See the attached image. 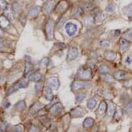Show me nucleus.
<instances>
[{"instance_id": "nucleus-47", "label": "nucleus", "mask_w": 132, "mask_h": 132, "mask_svg": "<svg viewBox=\"0 0 132 132\" xmlns=\"http://www.w3.org/2000/svg\"><path fill=\"white\" fill-rule=\"evenodd\" d=\"M93 6L92 4H87L85 6V9L87 10V11H90L91 9H93Z\"/></svg>"}, {"instance_id": "nucleus-19", "label": "nucleus", "mask_w": 132, "mask_h": 132, "mask_svg": "<svg viewBox=\"0 0 132 132\" xmlns=\"http://www.w3.org/2000/svg\"><path fill=\"white\" fill-rule=\"evenodd\" d=\"M104 56L107 60L113 61L116 58V53L111 51H107L106 52H104Z\"/></svg>"}, {"instance_id": "nucleus-46", "label": "nucleus", "mask_w": 132, "mask_h": 132, "mask_svg": "<svg viewBox=\"0 0 132 132\" xmlns=\"http://www.w3.org/2000/svg\"><path fill=\"white\" fill-rule=\"evenodd\" d=\"M42 122H44V123H43L44 125L45 126H46V124L48 125H50V119L49 118H44L43 120H41Z\"/></svg>"}, {"instance_id": "nucleus-11", "label": "nucleus", "mask_w": 132, "mask_h": 132, "mask_svg": "<svg viewBox=\"0 0 132 132\" xmlns=\"http://www.w3.org/2000/svg\"><path fill=\"white\" fill-rule=\"evenodd\" d=\"M33 71V65L30 61H26L25 63V69H24V77L27 78L30 76L31 73Z\"/></svg>"}, {"instance_id": "nucleus-43", "label": "nucleus", "mask_w": 132, "mask_h": 132, "mask_svg": "<svg viewBox=\"0 0 132 132\" xmlns=\"http://www.w3.org/2000/svg\"><path fill=\"white\" fill-rule=\"evenodd\" d=\"M125 110L127 113H132V102H129L127 104V106H125Z\"/></svg>"}, {"instance_id": "nucleus-5", "label": "nucleus", "mask_w": 132, "mask_h": 132, "mask_svg": "<svg viewBox=\"0 0 132 132\" xmlns=\"http://www.w3.org/2000/svg\"><path fill=\"white\" fill-rule=\"evenodd\" d=\"M65 30L67 31V33L68 34L69 36L70 37H72L77 32V30H78V26L77 25L72 22H69L67 24H66V26H65Z\"/></svg>"}, {"instance_id": "nucleus-53", "label": "nucleus", "mask_w": 132, "mask_h": 132, "mask_svg": "<svg viewBox=\"0 0 132 132\" xmlns=\"http://www.w3.org/2000/svg\"><path fill=\"white\" fill-rule=\"evenodd\" d=\"M96 1H98V2H99V1H101V0H96Z\"/></svg>"}, {"instance_id": "nucleus-29", "label": "nucleus", "mask_w": 132, "mask_h": 132, "mask_svg": "<svg viewBox=\"0 0 132 132\" xmlns=\"http://www.w3.org/2000/svg\"><path fill=\"white\" fill-rule=\"evenodd\" d=\"M83 14V10L81 7H78L76 9V11H74L73 14V18H80L81 17Z\"/></svg>"}, {"instance_id": "nucleus-25", "label": "nucleus", "mask_w": 132, "mask_h": 132, "mask_svg": "<svg viewBox=\"0 0 132 132\" xmlns=\"http://www.w3.org/2000/svg\"><path fill=\"white\" fill-rule=\"evenodd\" d=\"M129 44L127 40H126L125 39H120V48L122 51H125L127 49V48L129 46Z\"/></svg>"}, {"instance_id": "nucleus-28", "label": "nucleus", "mask_w": 132, "mask_h": 132, "mask_svg": "<svg viewBox=\"0 0 132 132\" xmlns=\"http://www.w3.org/2000/svg\"><path fill=\"white\" fill-rule=\"evenodd\" d=\"M122 11L125 13L126 15H132V4H130L124 7Z\"/></svg>"}, {"instance_id": "nucleus-15", "label": "nucleus", "mask_w": 132, "mask_h": 132, "mask_svg": "<svg viewBox=\"0 0 132 132\" xmlns=\"http://www.w3.org/2000/svg\"><path fill=\"white\" fill-rule=\"evenodd\" d=\"M42 107H44V105L39 102H35L30 109V113L31 115L35 114V113H37L39 110H40Z\"/></svg>"}, {"instance_id": "nucleus-51", "label": "nucleus", "mask_w": 132, "mask_h": 132, "mask_svg": "<svg viewBox=\"0 0 132 132\" xmlns=\"http://www.w3.org/2000/svg\"><path fill=\"white\" fill-rule=\"evenodd\" d=\"M127 64H132V60H129V59L128 58L127 60H126V62H125Z\"/></svg>"}, {"instance_id": "nucleus-31", "label": "nucleus", "mask_w": 132, "mask_h": 132, "mask_svg": "<svg viewBox=\"0 0 132 132\" xmlns=\"http://www.w3.org/2000/svg\"><path fill=\"white\" fill-rule=\"evenodd\" d=\"M104 19V15L102 14V12H98V13H96V15L94 17V22L95 23H97V22H99L100 21H102V20Z\"/></svg>"}, {"instance_id": "nucleus-38", "label": "nucleus", "mask_w": 132, "mask_h": 132, "mask_svg": "<svg viewBox=\"0 0 132 132\" xmlns=\"http://www.w3.org/2000/svg\"><path fill=\"white\" fill-rule=\"evenodd\" d=\"M85 97H86V95L85 94L80 93V94H78V95H76V100L77 102H81V101H82V100L85 99Z\"/></svg>"}, {"instance_id": "nucleus-30", "label": "nucleus", "mask_w": 132, "mask_h": 132, "mask_svg": "<svg viewBox=\"0 0 132 132\" xmlns=\"http://www.w3.org/2000/svg\"><path fill=\"white\" fill-rule=\"evenodd\" d=\"M94 22V18L93 17H87L84 20V24L86 26H89L92 25Z\"/></svg>"}, {"instance_id": "nucleus-52", "label": "nucleus", "mask_w": 132, "mask_h": 132, "mask_svg": "<svg viewBox=\"0 0 132 132\" xmlns=\"http://www.w3.org/2000/svg\"><path fill=\"white\" fill-rule=\"evenodd\" d=\"M2 46H3V44L1 42H0V48H2Z\"/></svg>"}, {"instance_id": "nucleus-36", "label": "nucleus", "mask_w": 132, "mask_h": 132, "mask_svg": "<svg viewBox=\"0 0 132 132\" xmlns=\"http://www.w3.org/2000/svg\"><path fill=\"white\" fill-rule=\"evenodd\" d=\"M104 80L106 82L111 83V82H113L114 81V78L111 75H110V74L106 73L104 75Z\"/></svg>"}, {"instance_id": "nucleus-8", "label": "nucleus", "mask_w": 132, "mask_h": 132, "mask_svg": "<svg viewBox=\"0 0 132 132\" xmlns=\"http://www.w3.org/2000/svg\"><path fill=\"white\" fill-rule=\"evenodd\" d=\"M69 7V4L67 1L63 0L59 2V4L57 5V6L55 7V11L57 13H64L65 11H67V9Z\"/></svg>"}, {"instance_id": "nucleus-45", "label": "nucleus", "mask_w": 132, "mask_h": 132, "mask_svg": "<svg viewBox=\"0 0 132 132\" xmlns=\"http://www.w3.org/2000/svg\"><path fill=\"white\" fill-rule=\"evenodd\" d=\"M28 132H40V131H39V129L37 127L32 126V127L30 128V129L28 130Z\"/></svg>"}, {"instance_id": "nucleus-37", "label": "nucleus", "mask_w": 132, "mask_h": 132, "mask_svg": "<svg viewBox=\"0 0 132 132\" xmlns=\"http://www.w3.org/2000/svg\"><path fill=\"white\" fill-rule=\"evenodd\" d=\"M12 9L15 13H19L20 11V5L18 2H15L12 6Z\"/></svg>"}, {"instance_id": "nucleus-50", "label": "nucleus", "mask_w": 132, "mask_h": 132, "mask_svg": "<svg viewBox=\"0 0 132 132\" xmlns=\"http://www.w3.org/2000/svg\"><path fill=\"white\" fill-rule=\"evenodd\" d=\"M10 105H11V103H10V102H6L4 104V107L5 108H9V106H10Z\"/></svg>"}, {"instance_id": "nucleus-6", "label": "nucleus", "mask_w": 132, "mask_h": 132, "mask_svg": "<svg viewBox=\"0 0 132 132\" xmlns=\"http://www.w3.org/2000/svg\"><path fill=\"white\" fill-rule=\"evenodd\" d=\"M55 8V1L54 0H49L47 2L45 3L42 8V12L44 15H47L50 14L51 12Z\"/></svg>"}, {"instance_id": "nucleus-21", "label": "nucleus", "mask_w": 132, "mask_h": 132, "mask_svg": "<svg viewBox=\"0 0 132 132\" xmlns=\"http://www.w3.org/2000/svg\"><path fill=\"white\" fill-rule=\"evenodd\" d=\"M126 76H127V73L124 71H118L114 73V78L118 80H124Z\"/></svg>"}, {"instance_id": "nucleus-42", "label": "nucleus", "mask_w": 132, "mask_h": 132, "mask_svg": "<svg viewBox=\"0 0 132 132\" xmlns=\"http://www.w3.org/2000/svg\"><path fill=\"white\" fill-rule=\"evenodd\" d=\"M19 86H20V89H24L28 86V82L26 81H21L19 83Z\"/></svg>"}, {"instance_id": "nucleus-13", "label": "nucleus", "mask_w": 132, "mask_h": 132, "mask_svg": "<svg viewBox=\"0 0 132 132\" xmlns=\"http://www.w3.org/2000/svg\"><path fill=\"white\" fill-rule=\"evenodd\" d=\"M10 26V20L5 15H0V27L2 28H7Z\"/></svg>"}, {"instance_id": "nucleus-9", "label": "nucleus", "mask_w": 132, "mask_h": 132, "mask_svg": "<svg viewBox=\"0 0 132 132\" xmlns=\"http://www.w3.org/2000/svg\"><path fill=\"white\" fill-rule=\"evenodd\" d=\"M47 83L49 87L54 89H57L60 87V80L56 77H51L48 78Z\"/></svg>"}, {"instance_id": "nucleus-33", "label": "nucleus", "mask_w": 132, "mask_h": 132, "mask_svg": "<svg viewBox=\"0 0 132 132\" xmlns=\"http://www.w3.org/2000/svg\"><path fill=\"white\" fill-rule=\"evenodd\" d=\"M48 64H49V59L45 57L42 60L41 63H40V67L42 68H45L48 65Z\"/></svg>"}, {"instance_id": "nucleus-27", "label": "nucleus", "mask_w": 132, "mask_h": 132, "mask_svg": "<svg viewBox=\"0 0 132 132\" xmlns=\"http://www.w3.org/2000/svg\"><path fill=\"white\" fill-rule=\"evenodd\" d=\"M25 107H26V102H25L24 100H20L15 104V108L17 109L18 111H20L24 110Z\"/></svg>"}, {"instance_id": "nucleus-23", "label": "nucleus", "mask_w": 132, "mask_h": 132, "mask_svg": "<svg viewBox=\"0 0 132 132\" xmlns=\"http://www.w3.org/2000/svg\"><path fill=\"white\" fill-rule=\"evenodd\" d=\"M42 79V75L39 72L37 71L35 72L34 73H32L30 77V80L33 82H39Z\"/></svg>"}, {"instance_id": "nucleus-2", "label": "nucleus", "mask_w": 132, "mask_h": 132, "mask_svg": "<svg viewBox=\"0 0 132 132\" xmlns=\"http://www.w3.org/2000/svg\"><path fill=\"white\" fill-rule=\"evenodd\" d=\"M91 87L90 82H83V81H75L71 85V89L73 91H78L80 89H89Z\"/></svg>"}, {"instance_id": "nucleus-1", "label": "nucleus", "mask_w": 132, "mask_h": 132, "mask_svg": "<svg viewBox=\"0 0 132 132\" xmlns=\"http://www.w3.org/2000/svg\"><path fill=\"white\" fill-rule=\"evenodd\" d=\"M53 28H54V23H53V20L50 19L47 22L45 26L46 36L48 40H52L54 38Z\"/></svg>"}, {"instance_id": "nucleus-10", "label": "nucleus", "mask_w": 132, "mask_h": 132, "mask_svg": "<svg viewBox=\"0 0 132 132\" xmlns=\"http://www.w3.org/2000/svg\"><path fill=\"white\" fill-rule=\"evenodd\" d=\"M63 110V106L60 102H57L56 104H55L53 106L51 107L49 109L50 112L53 115H58L60 114L62 111Z\"/></svg>"}, {"instance_id": "nucleus-48", "label": "nucleus", "mask_w": 132, "mask_h": 132, "mask_svg": "<svg viewBox=\"0 0 132 132\" xmlns=\"http://www.w3.org/2000/svg\"><path fill=\"white\" fill-rule=\"evenodd\" d=\"M126 33H127V35H128V36H132V28L129 29V30L126 32Z\"/></svg>"}, {"instance_id": "nucleus-24", "label": "nucleus", "mask_w": 132, "mask_h": 132, "mask_svg": "<svg viewBox=\"0 0 132 132\" xmlns=\"http://www.w3.org/2000/svg\"><path fill=\"white\" fill-rule=\"evenodd\" d=\"M122 115H123V113H122V109H116V111H115L114 113V120L116 121H119L122 117Z\"/></svg>"}, {"instance_id": "nucleus-17", "label": "nucleus", "mask_w": 132, "mask_h": 132, "mask_svg": "<svg viewBox=\"0 0 132 132\" xmlns=\"http://www.w3.org/2000/svg\"><path fill=\"white\" fill-rule=\"evenodd\" d=\"M116 109V106L114 103H113L112 102H111L109 105L107 106V109H106V113L109 116H112L115 113Z\"/></svg>"}, {"instance_id": "nucleus-32", "label": "nucleus", "mask_w": 132, "mask_h": 132, "mask_svg": "<svg viewBox=\"0 0 132 132\" xmlns=\"http://www.w3.org/2000/svg\"><path fill=\"white\" fill-rule=\"evenodd\" d=\"M24 131V126L22 125H18L15 126L12 129V132H23Z\"/></svg>"}, {"instance_id": "nucleus-44", "label": "nucleus", "mask_w": 132, "mask_h": 132, "mask_svg": "<svg viewBox=\"0 0 132 132\" xmlns=\"http://www.w3.org/2000/svg\"><path fill=\"white\" fill-rule=\"evenodd\" d=\"M125 87H132V79L127 80L125 83H124Z\"/></svg>"}, {"instance_id": "nucleus-41", "label": "nucleus", "mask_w": 132, "mask_h": 132, "mask_svg": "<svg viewBox=\"0 0 132 132\" xmlns=\"http://www.w3.org/2000/svg\"><path fill=\"white\" fill-rule=\"evenodd\" d=\"M7 2L6 0H0V9L2 10H4L7 7Z\"/></svg>"}, {"instance_id": "nucleus-12", "label": "nucleus", "mask_w": 132, "mask_h": 132, "mask_svg": "<svg viewBox=\"0 0 132 132\" xmlns=\"http://www.w3.org/2000/svg\"><path fill=\"white\" fill-rule=\"evenodd\" d=\"M107 105L104 101H102L99 104V106L97 109V116H103L106 111Z\"/></svg>"}, {"instance_id": "nucleus-16", "label": "nucleus", "mask_w": 132, "mask_h": 132, "mask_svg": "<svg viewBox=\"0 0 132 132\" xmlns=\"http://www.w3.org/2000/svg\"><path fill=\"white\" fill-rule=\"evenodd\" d=\"M4 15L9 20H13L14 19V15H13V9L9 6H7V7L4 10Z\"/></svg>"}, {"instance_id": "nucleus-35", "label": "nucleus", "mask_w": 132, "mask_h": 132, "mask_svg": "<svg viewBox=\"0 0 132 132\" xmlns=\"http://www.w3.org/2000/svg\"><path fill=\"white\" fill-rule=\"evenodd\" d=\"M8 127V123L6 122L3 121L0 122V132H5Z\"/></svg>"}, {"instance_id": "nucleus-26", "label": "nucleus", "mask_w": 132, "mask_h": 132, "mask_svg": "<svg viewBox=\"0 0 132 132\" xmlns=\"http://www.w3.org/2000/svg\"><path fill=\"white\" fill-rule=\"evenodd\" d=\"M96 105H97V101L93 98H91L87 101V106L90 109H93L96 106Z\"/></svg>"}, {"instance_id": "nucleus-49", "label": "nucleus", "mask_w": 132, "mask_h": 132, "mask_svg": "<svg viewBox=\"0 0 132 132\" xmlns=\"http://www.w3.org/2000/svg\"><path fill=\"white\" fill-rule=\"evenodd\" d=\"M4 37V31H3L2 28L0 27V38Z\"/></svg>"}, {"instance_id": "nucleus-40", "label": "nucleus", "mask_w": 132, "mask_h": 132, "mask_svg": "<svg viewBox=\"0 0 132 132\" xmlns=\"http://www.w3.org/2000/svg\"><path fill=\"white\" fill-rule=\"evenodd\" d=\"M116 7L113 4H109L106 7V11H107L108 13H113Z\"/></svg>"}, {"instance_id": "nucleus-4", "label": "nucleus", "mask_w": 132, "mask_h": 132, "mask_svg": "<svg viewBox=\"0 0 132 132\" xmlns=\"http://www.w3.org/2000/svg\"><path fill=\"white\" fill-rule=\"evenodd\" d=\"M85 115V112L84 109L81 106H76L75 108L72 109L70 111V116L72 118H82Z\"/></svg>"}, {"instance_id": "nucleus-39", "label": "nucleus", "mask_w": 132, "mask_h": 132, "mask_svg": "<svg viewBox=\"0 0 132 132\" xmlns=\"http://www.w3.org/2000/svg\"><path fill=\"white\" fill-rule=\"evenodd\" d=\"M99 71H100V73H103V74H106L107 72L109 71V69L106 66H104L102 65L101 66L100 68H99Z\"/></svg>"}, {"instance_id": "nucleus-7", "label": "nucleus", "mask_w": 132, "mask_h": 132, "mask_svg": "<svg viewBox=\"0 0 132 132\" xmlns=\"http://www.w3.org/2000/svg\"><path fill=\"white\" fill-rule=\"evenodd\" d=\"M78 56V50L76 47H71L69 50L68 51L67 57V60L68 62H71L74 60H76Z\"/></svg>"}, {"instance_id": "nucleus-34", "label": "nucleus", "mask_w": 132, "mask_h": 132, "mask_svg": "<svg viewBox=\"0 0 132 132\" xmlns=\"http://www.w3.org/2000/svg\"><path fill=\"white\" fill-rule=\"evenodd\" d=\"M110 41L108 39H102L99 42V46L102 47H107L110 46Z\"/></svg>"}, {"instance_id": "nucleus-22", "label": "nucleus", "mask_w": 132, "mask_h": 132, "mask_svg": "<svg viewBox=\"0 0 132 132\" xmlns=\"http://www.w3.org/2000/svg\"><path fill=\"white\" fill-rule=\"evenodd\" d=\"M19 83L20 82H17V83H15L14 85H12L9 89L7 91V95H11L12 93H15V91H17L18 89H20V86H19Z\"/></svg>"}, {"instance_id": "nucleus-14", "label": "nucleus", "mask_w": 132, "mask_h": 132, "mask_svg": "<svg viewBox=\"0 0 132 132\" xmlns=\"http://www.w3.org/2000/svg\"><path fill=\"white\" fill-rule=\"evenodd\" d=\"M44 95L46 99L49 101H51L53 98L52 90L50 89V87H47V86H46L44 88Z\"/></svg>"}, {"instance_id": "nucleus-18", "label": "nucleus", "mask_w": 132, "mask_h": 132, "mask_svg": "<svg viewBox=\"0 0 132 132\" xmlns=\"http://www.w3.org/2000/svg\"><path fill=\"white\" fill-rule=\"evenodd\" d=\"M39 12V7L37 6H34L30 8V9L28 11V15L31 18H35Z\"/></svg>"}, {"instance_id": "nucleus-3", "label": "nucleus", "mask_w": 132, "mask_h": 132, "mask_svg": "<svg viewBox=\"0 0 132 132\" xmlns=\"http://www.w3.org/2000/svg\"><path fill=\"white\" fill-rule=\"evenodd\" d=\"M78 75L82 80H88L90 79L92 76V72L89 68H80L78 71Z\"/></svg>"}, {"instance_id": "nucleus-20", "label": "nucleus", "mask_w": 132, "mask_h": 132, "mask_svg": "<svg viewBox=\"0 0 132 132\" xmlns=\"http://www.w3.org/2000/svg\"><path fill=\"white\" fill-rule=\"evenodd\" d=\"M93 124H94V120L92 118H87L83 122V127L85 129L91 128L93 127Z\"/></svg>"}]
</instances>
